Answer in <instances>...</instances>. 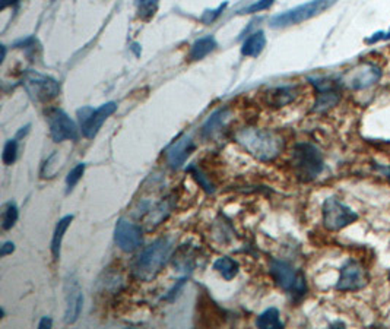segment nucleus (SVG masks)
I'll return each mask as SVG.
<instances>
[{
  "mask_svg": "<svg viewBox=\"0 0 390 329\" xmlns=\"http://www.w3.org/2000/svg\"><path fill=\"white\" fill-rule=\"evenodd\" d=\"M235 141L242 145L246 151L260 161L275 160L283 148V141L271 130L247 128L242 129L235 135Z\"/></svg>",
  "mask_w": 390,
  "mask_h": 329,
  "instance_id": "1",
  "label": "nucleus"
},
{
  "mask_svg": "<svg viewBox=\"0 0 390 329\" xmlns=\"http://www.w3.org/2000/svg\"><path fill=\"white\" fill-rule=\"evenodd\" d=\"M174 249L173 237H161L151 246H148L134 263V274L143 281H151L157 277L162 266L169 261Z\"/></svg>",
  "mask_w": 390,
  "mask_h": 329,
  "instance_id": "2",
  "label": "nucleus"
},
{
  "mask_svg": "<svg viewBox=\"0 0 390 329\" xmlns=\"http://www.w3.org/2000/svg\"><path fill=\"white\" fill-rule=\"evenodd\" d=\"M292 166L299 181L311 182L325 167L319 149L311 144H297L292 153Z\"/></svg>",
  "mask_w": 390,
  "mask_h": 329,
  "instance_id": "3",
  "label": "nucleus"
},
{
  "mask_svg": "<svg viewBox=\"0 0 390 329\" xmlns=\"http://www.w3.org/2000/svg\"><path fill=\"white\" fill-rule=\"evenodd\" d=\"M338 0H311L309 3L299 5L294 9H290L283 13L276 15L271 20L272 28H288L292 25H298L304 21H309L318 15L323 13L329 8H332Z\"/></svg>",
  "mask_w": 390,
  "mask_h": 329,
  "instance_id": "4",
  "label": "nucleus"
},
{
  "mask_svg": "<svg viewBox=\"0 0 390 329\" xmlns=\"http://www.w3.org/2000/svg\"><path fill=\"white\" fill-rule=\"evenodd\" d=\"M271 274L278 286L295 297H302L307 291V282L304 275L288 262L274 259L271 263Z\"/></svg>",
  "mask_w": 390,
  "mask_h": 329,
  "instance_id": "5",
  "label": "nucleus"
},
{
  "mask_svg": "<svg viewBox=\"0 0 390 329\" xmlns=\"http://www.w3.org/2000/svg\"><path fill=\"white\" fill-rule=\"evenodd\" d=\"M322 214L323 226L329 231H339L351 226V224H354L358 220V214L336 198H327L323 202Z\"/></svg>",
  "mask_w": 390,
  "mask_h": 329,
  "instance_id": "6",
  "label": "nucleus"
},
{
  "mask_svg": "<svg viewBox=\"0 0 390 329\" xmlns=\"http://www.w3.org/2000/svg\"><path fill=\"white\" fill-rule=\"evenodd\" d=\"M368 284V274L361 263L354 259L345 262L341 268V275L336 282L338 291H359Z\"/></svg>",
  "mask_w": 390,
  "mask_h": 329,
  "instance_id": "7",
  "label": "nucleus"
},
{
  "mask_svg": "<svg viewBox=\"0 0 390 329\" xmlns=\"http://www.w3.org/2000/svg\"><path fill=\"white\" fill-rule=\"evenodd\" d=\"M117 106L116 102H106L102 104L101 107H98L97 110H91V109H84L82 112H79L81 116V128H82V133L85 138H94L95 135L98 133V130L101 129L102 123L107 121V118L116 112Z\"/></svg>",
  "mask_w": 390,
  "mask_h": 329,
  "instance_id": "8",
  "label": "nucleus"
},
{
  "mask_svg": "<svg viewBox=\"0 0 390 329\" xmlns=\"http://www.w3.org/2000/svg\"><path fill=\"white\" fill-rule=\"evenodd\" d=\"M114 240L123 252H134L142 245V230L127 220H118L114 230Z\"/></svg>",
  "mask_w": 390,
  "mask_h": 329,
  "instance_id": "9",
  "label": "nucleus"
},
{
  "mask_svg": "<svg viewBox=\"0 0 390 329\" xmlns=\"http://www.w3.org/2000/svg\"><path fill=\"white\" fill-rule=\"evenodd\" d=\"M49 125L54 142H62L65 139L75 141L79 137L77 125H75L72 118L62 110H53L50 113Z\"/></svg>",
  "mask_w": 390,
  "mask_h": 329,
  "instance_id": "10",
  "label": "nucleus"
},
{
  "mask_svg": "<svg viewBox=\"0 0 390 329\" xmlns=\"http://www.w3.org/2000/svg\"><path fill=\"white\" fill-rule=\"evenodd\" d=\"M28 89L31 91L38 100L41 101H49L54 97H57L60 86L58 84L47 77H41V75H29V78L26 79Z\"/></svg>",
  "mask_w": 390,
  "mask_h": 329,
  "instance_id": "11",
  "label": "nucleus"
},
{
  "mask_svg": "<svg viewBox=\"0 0 390 329\" xmlns=\"http://www.w3.org/2000/svg\"><path fill=\"white\" fill-rule=\"evenodd\" d=\"M382 78V70L376 65L364 63L352 72V75L348 79V84L354 89H366L377 84Z\"/></svg>",
  "mask_w": 390,
  "mask_h": 329,
  "instance_id": "12",
  "label": "nucleus"
},
{
  "mask_svg": "<svg viewBox=\"0 0 390 329\" xmlns=\"http://www.w3.org/2000/svg\"><path fill=\"white\" fill-rule=\"evenodd\" d=\"M318 88V101L316 106H314V110L316 112H325L327 109H331L334 106H336L341 95H339V89L336 86V84L334 81L329 79H320L313 82Z\"/></svg>",
  "mask_w": 390,
  "mask_h": 329,
  "instance_id": "13",
  "label": "nucleus"
},
{
  "mask_svg": "<svg viewBox=\"0 0 390 329\" xmlns=\"http://www.w3.org/2000/svg\"><path fill=\"white\" fill-rule=\"evenodd\" d=\"M194 149V144L190 137H183L176 141L167 151V162L171 169H180L186 162Z\"/></svg>",
  "mask_w": 390,
  "mask_h": 329,
  "instance_id": "14",
  "label": "nucleus"
},
{
  "mask_svg": "<svg viewBox=\"0 0 390 329\" xmlns=\"http://www.w3.org/2000/svg\"><path fill=\"white\" fill-rule=\"evenodd\" d=\"M82 305H84V296L78 286H75L70 289L69 296H68V309H66V323H75L78 321L81 312H82Z\"/></svg>",
  "mask_w": 390,
  "mask_h": 329,
  "instance_id": "15",
  "label": "nucleus"
},
{
  "mask_svg": "<svg viewBox=\"0 0 390 329\" xmlns=\"http://www.w3.org/2000/svg\"><path fill=\"white\" fill-rule=\"evenodd\" d=\"M265 46H266L265 34L262 31L254 33L244 41L243 47H242V53H243V56H247V57H258L263 52Z\"/></svg>",
  "mask_w": 390,
  "mask_h": 329,
  "instance_id": "16",
  "label": "nucleus"
},
{
  "mask_svg": "<svg viewBox=\"0 0 390 329\" xmlns=\"http://www.w3.org/2000/svg\"><path fill=\"white\" fill-rule=\"evenodd\" d=\"M215 47H217V41L214 37H203L199 38L198 41H194L189 56L192 61H201V59L206 57L209 53H212Z\"/></svg>",
  "mask_w": 390,
  "mask_h": 329,
  "instance_id": "17",
  "label": "nucleus"
},
{
  "mask_svg": "<svg viewBox=\"0 0 390 329\" xmlns=\"http://www.w3.org/2000/svg\"><path fill=\"white\" fill-rule=\"evenodd\" d=\"M73 220V215H66L63 218H60L57 226L54 229V234H53V240H52V252H53V257L54 259L60 258V247H62V240H63V236L68 230V227L70 226V222Z\"/></svg>",
  "mask_w": 390,
  "mask_h": 329,
  "instance_id": "18",
  "label": "nucleus"
},
{
  "mask_svg": "<svg viewBox=\"0 0 390 329\" xmlns=\"http://www.w3.org/2000/svg\"><path fill=\"white\" fill-rule=\"evenodd\" d=\"M256 326L262 328V329H267V328L281 329V328H283V323L279 319V310L275 309V307H269L267 310H265L262 315L258 318Z\"/></svg>",
  "mask_w": 390,
  "mask_h": 329,
  "instance_id": "19",
  "label": "nucleus"
},
{
  "mask_svg": "<svg viewBox=\"0 0 390 329\" xmlns=\"http://www.w3.org/2000/svg\"><path fill=\"white\" fill-rule=\"evenodd\" d=\"M214 268L222 275V278L227 280V281H231L238 274V269H240L238 263L234 259L228 258V257L219 258L214 263Z\"/></svg>",
  "mask_w": 390,
  "mask_h": 329,
  "instance_id": "20",
  "label": "nucleus"
},
{
  "mask_svg": "<svg viewBox=\"0 0 390 329\" xmlns=\"http://www.w3.org/2000/svg\"><path fill=\"white\" fill-rule=\"evenodd\" d=\"M158 3L159 0H136L139 17L145 21L151 20L158 9Z\"/></svg>",
  "mask_w": 390,
  "mask_h": 329,
  "instance_id": "21",
  "label": "nucleus"
},
{
  "mask_svg": "<svg viewBox=\"0 0 390 329\" xmlns=\"http://www.w3.org/2000/svg\"><path fill=\"white\" fill-rule=\"evenodd\" d=\"M17 220H18V208L13 202H9L5 206V211L2 215V227L5 230H10L15 226Z\"/></svg>",
  "mask_w": 390,
  "mask_h": 329,
  "instance_id": "22",
  "label": "nucleus"
},
{
  "mask_svg": "<svg viewBox=\"0 0 390 329\" xmlns=\"http://www.w3.org/2000/svg\"><path fill=\"white\" fill-rule=\"evenodd\" d=\"M17 153H18L17 141H15V139L8 141L5 148H3V154H2V160H3L6 166H10V164L15 162V160H17Z\"/></svg>",
  "mask_w": 390,
  "mask_h": 329,
  "instance_id": "23",
  "label": "nucleus"
},
{
  "mask_svg": "<svg viewBox=\"0 0 390 329\" xmlns=\"http://www.w3.org/2000/svg\"><path fill=\"white\" fill-rule=\"evenodd\" d=\"M85 171V164H78L66 177V185H68V192H70L75 186L78 185V182L81 181V177L84 176Z\"/></svg>",
  "mask_w": 390,
  "mask_h": 329,
  "instance_id": "24",
  "label": "nucleus"
},
{
  "mask_svg": "<svg viewBox=\"0 0 390 329\" xmlns=\"http://www.w3.org/2000/svg\"><path fill=\"white\" fill-rule=\"evenodd\" d=\"M224 116H225L224 112L215 113L211 118H209L208 123L203 126V133H205V135H211V133H214V130H217V128H219V126L222 125V122H224Z\"/></svg>",
  "mask_w": 390,
  "mask_h": 329,
  "instance_id": "25",
  "label": "nucleus"
},
{
  "mask_svg": "<svg viewBox=\"0 0 390 329\" xmlns=\"http://www.w3.org/2000/svg\"><path fill=\"white\" fill-rule=\"evenodd\" d=\"M274 3V0H259V2L256 3H253L250 5L249 8H246L242 13H254V12H260V10H265V9H269L272 6Z\"/></svg>",
  "mask_w": 390,
  "mask_h": 329,
  "instance_id": "26",
  "label": "nucleus"
},
{
  "mask_svg": "<svg viewBox=\"0 0 390 329\" xmlns=\"http://www.w3.org/2000/svg\"><path fill=\"white\" fill-rule=\"evenodd\" d=\"M227 6V5H222V6H219L217 10H208L205 15H203V18H202V21L205 22V24H209V22H212L218 15L221 13V10H224V8Z\"/></svg>",
  "mask_w": 390,
  "mask_h": 329,
  "instance_id": "27",
  "label": "nucleus"
},
{
  "mask_svg": "<svg viewBox=\"0 0 390 329\" xmlns=\"http://www.w3.org/2000/svg\"><path fill=\"white\" fill-rule=\"evenodd\" d=\"M192 171H193L194 177H196V181L203 186V189H205L206 192H212V190H214V189H212V185L206 181L205 176H203L201 171H194L193 169H192Z\"/></svg>",
  "mask_w": 390,
  "mask_h": 329,
  "instance_id": "28",
  "label": "nucleus"
},
{
  "mask_svg": "<svg viewBox=\"0 0 390 329\" xmlns=\"http://www.w3.org/2000/svg\"><path fill=\"white\" fill-rule=\"evenodd\" d=\"M15 250V245L12 242H6L2 249H0V257H6L9 253H12Z\"/></svg>",
  "mask_w": 390,
  "mask_h": 329,
  "instance_id": "29",
  "label": "nucleus"
},
{
  "mask_svg": "<svg viewBox=\"0 0 390 329\" xmlns=\"http://www.w3.org/2000/svg\"><path fill=\"white\" fill-rule=\"evenodd\" d=\"M18 2H21V0H0V9H6L8 6H12V5H17Z\"/></svg>",
  "mask_w": 390,
  "mask_h": 329,
  "instance_id": "30",
  "label": "nucleus"
},
{
  "mask_svg": "<svg viewBox=\"0 0 390 329\" xmlns=\"http://www.w3.org/2000/svg\"><path fill=\"white\" fill-rule=\"evenodd\" d=\"M52 325H53V322H52L50 318H42V319L40 321V323H38V328H41V329H44V328H52Z\"/></svg>",
  "mask_w": 390,
  "mask_h": 329,
  "instance_id": "31",
  "label": "nucleus"
},
{
  "mask_svg": "<svg viewBox=\"0 0 390 329\" xmlns=\"http://www.w3.org/2000/svg\"><path fill=\"white\" fill-rule=\"evenodd\" d=\"M389 38H390V33H387L386 36H383V34L380 33V34H376V36H374L373 38H370V40H368V43H374V41H377V40H389Z\"/></svg>",
  "mask_w": 390,
  "mask_h": 329,
  "instance_id": "32",
  "label": "nucleus"
},
{
  "mask_svg": "<svg viewBox=\"0 0 390 329\" xmlns=\"http://www.w3.org/2000/svg\"><path fill=\"white\" fill-rule=\"evenodd\" d=\"M377 169H379V171L383 173V176L387 177V181L390 182V166L389 167H377Z\"/></svg>",
  "mask_w": 390,
  "mask_h": 329,
  "instance_id": "33",
  "label": "nucleus"
},
{
  "mask_svg": "<svg viewBox=\"0 0 390 329\" xmlns=\"http://www.w3.org/2000/svg\"><path fill=\"white\" fill-rule=\"evenodd\" d=\"M335 326H341V328H345V323H343V322H336V323H331V328H335Z\"/></svg>",
  "mask_w": 390,
  "mask_h": 329,
  "instance_id": "34",
  "label": "nucleus"
},
{
  "mask_svg": "<svg viewBox=\"0 0 390 329\" xmlns=\"http://www.w3.org/2000/svg\"><path fill=\"white\" fill-rule=\"evenodd\" d=\"M387 280L390 281V269H389V273H387Z\"/></svg>",
  "mask_w": 390,
  "mask_h": 329,
  "instance_id": "35",
  "label": "nucleus"
}]
</instances>
